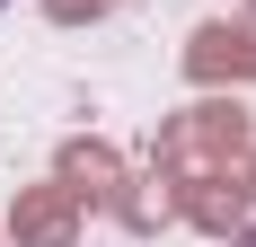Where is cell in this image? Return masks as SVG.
<instances>
[{
  "mask_svg": "<svg viewBox=\"0 0 256 247\" xmlns=\"http://www.w3.org/2000/svg\"><path fill=\"white\" fill-rule=\"evenodd\" d=\"M0 9H9V0H0Z\"/></svg>",
  "mask_w": 256,
  "mask_h": 247,
  "instance_id": "obj_1",
  "label": "cell"
}]
</instances>
